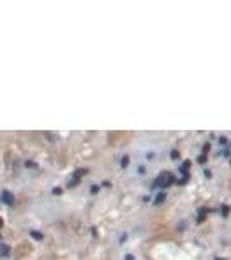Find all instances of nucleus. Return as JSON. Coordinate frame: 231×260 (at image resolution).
I'll return each instance as SVG.
<instances>
[{
	"label": "nucleus",
	"mask_w": 231,
	"mask_h": 260,
	"mask_svg": "<svg viewBox=\"0 0 231 260\" xmlns=\"http://www.w3.org/2000/svg\"><path fill=\"white\" fill-rule=\"evenodd\" d=\"M0 226H2V220H0Z\"/></svg>",
	"instance_id": "obj_2"
},
{
	"label": "nucleus",
	"mask_w": 231,
	"mask_h": 260,
	"mask_svg": "<svg viewBox=\"0 0 231 260\" xmlns=\"http://www.w3.org/2000/svg\"><path fill=\"white\" fill-rule=\"evenodd\" d=\"M2 201L7 203V205H12V203H14V196H12L9 191H4V192H2Z\"/></svg>",
	"instance_id": "obj_1"
}]
</instances>
